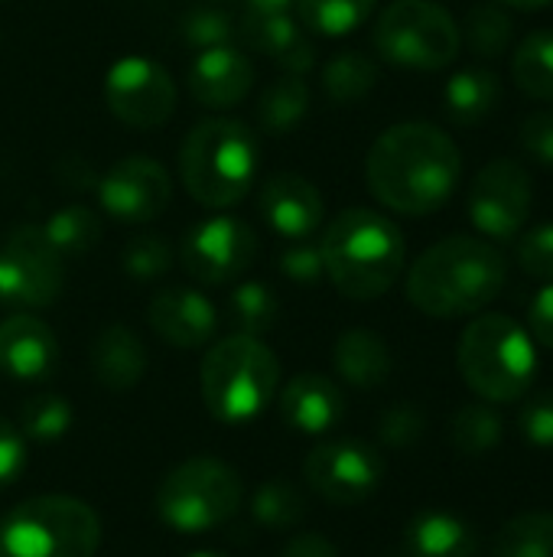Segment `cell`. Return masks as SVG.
<instances>
[{"mask_svg": "<svg viewBox=\"0 0 553 557\" xmlns=\"http://www.w3.org/2000/svg\"><path fill=\"white\" fill-rule=\"evenodd\" d=\"M463 176L456 140L430 121L388 127L368 150L365 180L372 196L401 215H433L450 202Z\"/></svg>", "mask_w": 553, "mask_h": 557, "instance_id": "6da1fadb", "label": "cell"}, {"mask_svg": "<svg viewBox=\"0 0 553 557\" xmlns=\"http://www.w3.org/2000/svg\"><path fill=\"white\" fill-rule=\"evenodd\" d=\"M508 281L499 245L479 235H450L430 245L407 271V300L437 320L482 313Z\"/></svg>", "mask_w": 553, "mask_h": 557, "instance_id": "7a4b0ae2", "label": "cell"}, {"mask_svg": "<svg viewBox=\"0 0 553 557\" xmlns=\"http://www.w3.org/2000/svg\"><path fill=\"white\" fill-rule=\"evenodd\" d=\"M323 268L332 287L349 300L385 297L404 271V235L401 228L365 206H352L336 215L319 242Z\"/></svg>", "mask_w": 553, "mask_h": 557, "instance_id": "3957f363", "label": "cell"}, {"mask_svg": "<svg viewBox=\"0 0 553 557\" xmlns=\"http://www.w3.org/2000/svg\"><path fill=\"white\" fill-rule=\"evenodd\" d=\"M261 170L257 134L235 117H209L196 124L179 147V180L205 209L241 202Z\"/></svg>", "mask_w": 553, "mask_h": 557, "instance_id": "277c9868", "label": "cell"}, {"mask_svg": "<svg viewBox=\"0 0 553 557\" xmlns=\"http://www.w3.org/2000/svg\"><path fill=\"white\" fill-rule=\"evenodd\" d=\"M456 366L469 392L482 401L512 405L521 401L538 379V346L512 317L482 313L463 330Z\"/></svg>", "mask_w": 553, "mask_h": 557, "instance_id": "5b68a950", "label": "cell"}, {"mask_svg": "<svg viewBox=\"0 0 553 557\" xmlns=\"http://www.w3.org/2000/svg\"><path fill=\"white\" fill-rule=\"evenodd\" d=\"M202 401L222 424H248L267 411L280 388V362L257 336L235 333L215 343L199 369Z\"/></svg>", "mask_w": 553, "mask_h": 557, "instance_id": "8992f818", "label": "cell"}, {"mask_svg": "<svg viewBox=\"0 0 553 557\" xmlns=\"http://www.w3.org/2000/svg\"><path fill=\"white\" fill-rule=\"evenodd\" d=\"M101 522L75 496H36L0 522V557H95Z\"/></svg>", "mask_w": 553, "mask_h": 557, "instance_id": "52a82bcc", "label": "cell"}, {"mask_svg": "<svg viewBox=\"0 0 553 557\" xmlns=\"http://www.w3.org/2000/svg\"><path fill=\"white\" fill-rule=\"evenodd\" d=\"M241 476L215 457H192L173 467L156 490V516L179 535H202L241 509Z\"/></svg>", "mask_w": 553, "mask_h": 557, "instance_id": "ba28073f", "label": "cell"}, {"mask_svg": "<svg viewBox=\"0 0 553 557\" xmlns=\"http://www.w3.org/2000/svg\"><path fill=\"white\" fill-rule=\"evenodd\" d=\"M463 33L453 13L433 0H394L381 10L372 46L375 52L401 69L437 72L456 62Z\"/></svg>", "mask_w": 553, "mask_h": 557, "instance_id": "9c48e42d", "label": "cell"}, {"mask_svg": "<svg viewBox=\"0 0 553 557\" xmlns=\"http://www.w3.org/2000/svg\"><path fill=\"white\" fill-rule=\"evenodd\" d=\"M535 209V183L531 173L512 160H489L469 189V219L476 232L489 242H512L525 232Z\"/></svg>", "mask_w": 553, "mask_h": 557, "instance_id": "30bf717a", "label": "cell"}, {"mask_svg": "<svg viewBox=\"0 0 553 557\" xmlns=\"http://www.w3.org/2000/svg\"><path fill=\"white\" fill-rule=\"evenodd\" d=\"M62 294V258L39 225H20L0 248V304L13 310L49 307Z\"/></svg>", "mask_w": 553, "mask_h": 557, "instance_id": "8fae6325", "label": "cell"}, {"mask_svg": "<svg viewBox=\"0 0 553 557\" xmlns=\"http://www.w3.org/2000/svg\"><path fill=\"white\" fill-rule=\"evenodd\" d=\"M104 104L121 124L153 131L176 111V82L153 59L127 55L104 75Z\"/></svg>", "mask_w": 553, "mask_h": 557, "instance_id": "7c38bea8", "label": "cell"}, {"mask_svg": "<svg viewBox=\"0 0 553 557\" xmlns=\"http://www.w3.org/2000/svg\"><path fill=\"white\" fill-rule=\"evenodd\" d=\"M179 258L192 281L209 287L231 284L254 264L257 235L235 215H212L186 232Z\"/></svg>", "mask_w": 553, "mask_h": 557, "instance_id": "4fadbf2b", "label": "cell"}, {"mask_svg": "<svg viewBox=\"0 0 553 557\" xmlns=\"http://www.w3.org/2000/svg\"><path fill=\"white\" fill-rule=\"evenodd\" d=\"M303 476L329 506L345 509L378 493L385 480V460L362 441H326L310 450Z\"/></svg>", "mask_w": 553, "mask_h": 557, "instance_id": "5bb4252c", "label": "cell"}, {"mask_svg": "<svg viewBox=\"0 0 553 557\" xmlns=\"http://www.w3.org/2000/svg\"><path fill=\"white\" fill-rule=\"evenodd\" d=\"M169 199H173V183L166 166L143 153L117 160L98 180L101 209L121 222H150L166 212Z\"/></svg>", "mask_w": 553, "mask_h": 557, "instance_id": "9a60e30c", "label": "cell"}, {"mask_svg": "<svg viewBox=\"0 0 553 557\" xmlns=\"http://www.w3.org/2000/svg\"><path fill=\"white\" fill-rule=\"evenodd\" d=\"M254 85V62L238 46H212L196 52L186 72V91L202 108H235Z\"/></svg>", "mask_w": 553, "mask_h": 557, "instance_id": "2e32d148", "label": "cell"}, {"mask_svg": "<svg viewBox=\"0 0 553 557\" xmlns=\"http://www.w3.org/2000/svg\"><path fill=\"white\" fill-rule=\"evenodd\" d=\"M147 320L153 333L173 349H202L218 330V313L212 300L192 287L160 290L147 307Z\"/></svg>", "mask_w": 553, "mask_h": 557, "instance_id": "e0dca14e", "label": "cell"}, {"mask_svg": "<svg viewBox=\"0 0 553 557\" xmlns=\"http://www.w3.org/2000/svg\"><path fill=\"white\" fill-rule=\"evenodd\" d=\"M261 219L280 238L306 242L323 225V196L306 176L277 173L261 189Z\"/></svg>", "mask_w": 553, "mask_h": 557, "instance_id": "ac0fdd59", "label": "cell"}, {"mask_svg": "<svg viewBox=\"0 0 553 557\" xmlns=\"http://www.w3.org/2000/svg\"><path fill=\"white\" fill-rule=\"evenodd\" d=\"M59 343L55 333L29 317L13 313L0 323V372L13 382H42L55 372Z\"/></svg>", "mask_w": 553, "mask_h": 557, "instance_id": "d6986e66", "label": "cell"}, {"mask_svg": "<svg viewBox=\"0 0 553 557\" xmlns=\"http://www.w3.org/2000/svg\"><path fill=\"white\" fill-rule=\"evenodd\" d=\"M280 418L297 434L323 437V434L336 431L345 418L342 388L326 375L303 372V375L290 379V385L280 392Z\"/></svg>", "mask_w": 553, "mask_h": 557, "instance_id": "ffe728a7", "label": "cell"}, {"mask_svg": "<svg viewBox=\"0 0 553 557\" xmlns=\"http://www.w3.org/2000/svg\"><path fill=\"white\" fill-rule=\"evenodd\" d=\"M238 33L254 52L271 55L290 75H306L316 62V46L290 13H244Z\"/></svg>", "mask_w": 553, "mask_h": 557, "instance_id": "44dd1931", "label": "cell"}, {"mask_svg": "<svg viewBox=\"0 0 553 557\" xmlns=\"http://www.w3.org/2000/svg\"><path fill=\"white\" fill-rule=\"evenodd\" d=\"M147 372V349L127 326H108L91 343V375L108 392H130Z\"/></svg>", "mask_w": 553, "mask_h": 557, "instance_id": "7402d4cb", "label": "cell"}, {"mask_svg": "<svg viewBox=\"0 0 553 557\" xmlns=\"http://www.w3.org/2000/svg\"><path fill=\"white\" fill-rule=\"evenodd\" d=\"M404 552L407 557H476L479 539L466 519L443 509H424L407 522Z\"/></svg>", "mask_w": 553, "mask_h": 557, "instance_id": "603a6c76", "label": "cell"}, {"mask_svg": "<svg viewBox=\"0 0 553 557\" xmlns=\"http://www.w3.org/2000/svg\"><path fill=\"white\" fill-rule=\"evenodd\" d=\"M332 366L352 388H381L391 375V349L375 330H349L336 339Z\"/></svg>", "mask_w": 553, "mask_h": 557, "instance_id": "cb8c5ba5", "label": "cell"}, {"mask_svg": "<svg viewBox=\"0 0 553 557\" xmlns=\"http://www.w3.org/2000/svg\"><path fill=\"white\" fill-rule=\"evenodd\" d=\"M502 101V78L492 69H460L443 88V108L453 124H482Z\"/></svg>", "mask_w": 553, "mask_h": 557, "instance_id": "d4e9b609", "label": "cell"}, {"mask_svg": "<svg viewBox=\"0 0 553 557\" xmlns=\"http://www.w3.org/2000/svg\"><path fill=\"white\" fill-rule=\"evenodd\" d=\"M512 78L528 98L553 104V29H535L515 46Z\"/></svg>", "mask_w": 553, "mask_h": 557, "instance_id": "484cf974", "label": "cell"}, {"mask_svg": "<svg viewBox=\"0 0 553 557\" xmlns=\"http://www.w3.org/2000/svg\"><path fill=\"white\" fill-rule=\"evenodd\" d=\"M505 424L492 401H469L450 421V441L466 457H486L502 444Z\"/></svg>", "mask_w": 553, "mask_h": 557, "instance_id": "4316f807", "label": "cell"}, {"mask_svg": "<svg viewBox=\"0 0 553 557\" xmlns=\"http://www.w3.org/2000/svg\"><path fill=\"white\" fill-rule=\"evenodd\" d=\"M310 108V85L300 75H280L257 101V124L267 134H290Z\"/></svg>", "mask_w": 553, "mask_h": 557, "instance_id": "83f0119b", "label": "cell"}, {"mask_svg": "<svg viewBox=\"0 0 553 557\" xmlns=\"http://www.w3.org/2000/svg\"><path fill=\"white\" fill-rule=\"evenodd\" d=\"M378 85V65L365 52H339L323 69V88L336 104H355L368 98Z\"/></svg>", "mask_w": 553, "mask_h": 557, "instance_id": "f1b7e54d", "label": "cell"}, {"mask_svg": "<svg viewBox=\"0 0 553 557\" xmlns=\"http://www.w3.org/2000/svg\"><path fill=\"white\" fill-rule=\"evenodd\" d=\"M39 228H42L46 242L55 248V255L62 261L91 251L98 245V238H101V222L85 206H65V209L52 212Z\"/></svg>", "mask_w": 553, "mask_h": 557, "instance_id": "f546056e", "label": "cell"}, {"mask_svg": "<svg viewBox=\"0 0 553 557\" xmlns=\"http://www.w3.org/2000/svg\"><path fill=\"white\" fill-rule=\"evenodd\" d=\"M378 0H297L300 26L316 36H345L355 33L372 13Z\"/></svg>", "mask_w": 553, "mask_h": 557, "instance_id": "4dcf8cb0", "label": "cell"}, {"mask_svg": "<svg viewBox=\"0 0 553 557\" xmlns=\"http://www.w3.org/2000/svg\"><path fill=\"white\" fill-rule=\"evenodd\" d=\"M492 557H553V512H521L508 519L495 535Z\"/></svg>", "mask_w": 553, "mask_h": 557, "instance_id": "1f68e13d", "label": "cell"}, {"mask_svg": "<svg viewBox=\"0 0 553 557\" xmlns=\"http://www.w3.org/2000/svg\"><path fill=\"white\" fill-rule=\"evenodd\" d=\"M466 42L479 59H499L512 49L515 23L512 13L499 0H479L466 13Z\"/></svg>", "mask_w": 553, "mask_h": 557, "instance_id": "d6a6232c", "label": "cell"}, {"mask_svg": "<svg viewBox=\"0 0 553 557\" xmlns=\"http://www.w3.org/2000/svg\"><path fill=\"white\" fill-rule=\"evenodd\" d=\"M228 313H231V323L238 326V333L261 339L267 330H274L277 313H280V304H277V297H274V290L267 284L244 281V284H238L231 290Z\"/></svg>", "mask_w": 553, "mask_h": 557, "instance_id": "836d02e7", "label": "cell"}, {"mask_svg": "<svg viewBox=\"0 0 553 557\" xmlns=\"http://www.w3.org/2000/svg\"><path fill=\"white\" fill-rule=\"evenodd\" d=\"M251 516L267 529H293L306 516V499L290 480H267L251 499Z\"/></svg>", "mask_w": 553, "mask_h": 557, "instance_id": "e575fe53", "label": "cell"}, {"mask_svg": "<svg viewBox=\"0 0 553 557\" xmlns=\"http://www.w3.org/2000/svg\"><path fill=\"white\" fill-rule=\"evenodd\" d=\"M72 428V405L62 395H39L20 411V434L36 444L62 441Z\"/></svg>", "mask_w": 553, "mask_h": 557, "instance_id": "d590c367", "label": "cell"}, {"mask_svg": "<svg viewBox=\"0 0 553 557\" xmlns=\"http://www.w3.org/2000/svg\"><path fill=\"white\" fill-rule=\"evenodd\" d=\"M173 264V248L160 235H140L124 245L121 268L134 281H156L169 271Z\"/></svg>", "mask_w": 553, "mask_h": 557, "instance_id": "8d00e7d4", "label": "cell"}, {"mask_svg": "<svg viewBox=\"0 0 553 557\" xmlns=\"http://www.w3.org/2000/svg\"><path fill=\"white\" fill-rule=\"evenodd\" d=\"M179 33L196 52H202V49H212V46H228L235 39L238 26H235V20L228 13H222L215 7H199V10H189L183 16Z\"/></svg>", "mask_w": 553, "mask_h": 557, "instance_id": "74e56055", "label": "cell"}, {"mask_svg": "<svg viewBox=\"0 0 553 557\" xmlns=\"http://www.w3.org/2000/svg\"><path fill=\"white\" fill-rule=\"evenodd\" d=\"M424 428H427V421H424L420 408H417V405H407V401L391 405V408L378 418V437H381V444H388V447H394V450L414 447V444L424 437Z\"/></svg>", "mask_w": 553, "mask_h": 557, "instance_id": "f35d334b", "label": "cell"}, {"mask_svg": "<svg viewBox=\"0 0 553 557\" xmlns=\"http://www.w3.org/2000/svg\"><path fill=\"white\" fill-rule=\"evenodd\" d=\"M518 264L525 274L551 284L553 281V222L535 225L518 235Z\"/></svg>", "mask_w": 553, "mask_h": 557, "instance_id": "ab89813d", "label": "cell"}, {"mask_svg": "<svg viewBox=\"0 0 553 557\" xmlns=\"http://www.w3.org/2000/svg\"><path fill=\"white\" fill-rule=\"evenodd\" d=\"M518 431L531 447L553 450V392H538L521 405Z\"/></svg>", "mask_w": 553, "mask_h": 557, "instance_id": "60d3db41", "label": "cell"}, {"mask_svg": "<svg viewBox=\"0 0 553 557\" xmlns=\"http://www.w3.org/2000/svg\"><path fill=\"white\" fill-rule=\"evenodd\" d=\"M277 264H280V274H284L287 281L300 284V287H313V284H319V281L326 277L323 251H319V245H313L310 238L290 245V248L280 255Z\"/></svg>", "mask_w": 553, "mask_h": 557, "instance_id": "b9f144b4", "label": "cell"}, {"mask_svg": "<svg viewBox=\"0 0 553 557\" xmlns=\"http://www.w3.org/2000/svg\"><path fill=\"white\" fill-rule=\"evenodd\" d=\"M518 140H521V147H525V153L531 160H538L544 166H553V108L531 111L521 121Z\"/></svg>", "mask_w": 553, "mask_h": 557, "instance_id": "7bdbcfd3", "label": "cell"}, {"mask_svg": "<svg viewBox=\"0 0 553 557\" xmlns=\"http://www.w3.org/2000/svg\"><path fill=\"white\" fill-rule=\"evenodd\" d=\"M26 470V437L7 418H0V490L16 483Z\"/></svg>", "mask_w": 553, "mask_h": 557, "instance_id": "ee69618b", "label": "cell"}, {"mask_svg": "<svg viewBox=\"0 0 553 557\" xmlns=\"http://www.w3.org/2000/svg\"><path fill=\"white\" fill-rule=\"evenodd\" d=\"M528 333L538 346L553 352V281L535 294L528 307Z\"/></svg>", "mask_w": 553, "mask_h": 557, "instance_id": "f6af8a7d", "label": "cell"}, {"mask_svg": "<svg viewBox=\"0 0 553 557\" xmlns=\"http://www.w3.org/2000/svg\"><path fill=\"white\" fill-rule=\"evenodd\" d=\"M280 557H339V552L323 535H297L290 539V545L280 552Z\"/></svg>", "mask_w": 553, "mask_h": 557, "instance_id": "bcb514c9", "label": "cell"}, {"mask_svg": "<svg viewBox=\"0 0 553 557\" xmlns=\"http://www.w3.org/2000/svg\"><path fill=\"white\" fill-rule=\"evenodd\" d=\"M297 0H244V13H290Z\"/></svg>", "mask_w": 553, "mask_h": 557, "instance_id": "7dc6e473", "label": "cell"}, {"mask_svg": "<svg viewBox=\"0 0 553 557\" xmlns=\"http://www.w3.org/2000/svg\"><path fill=\"white\" fill-rule=\"evenodd\" d=\"M499 3H505V7H512V10H544V7H551L553 0H499Z\"/></svg>", "mask_w": 553, "mask_h": 557, "instance_id": "c3c4849f", "label": "cell"}, {"mask_svg": "<svg viewBox=\"0 0 553 557\" xmlns=\"http://www.w3.org/2000/svg\"><path fill=\"white\" fill-rule=\"evenodd\" d=\"M189 557H228V555H218V552H196V555Z\"/></svg>", "mask_w": 553, "mask_h": 557, "instance_id": "681fc988", "label": "cell"}]
</instances>
